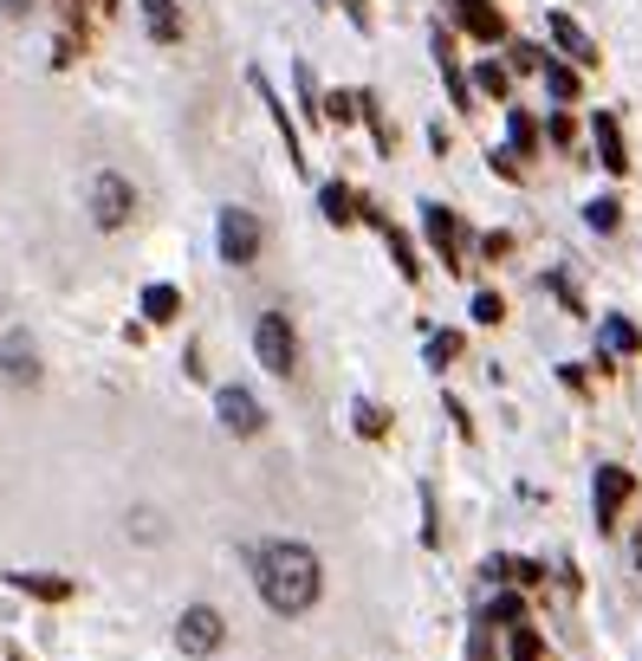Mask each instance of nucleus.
Wrapping results in <instances>:
<instances>
[{
	"mask_svg": "<svg viewBox=\"0 0 642 661\" xmlns=\"http://www.w3.org/2000/svg\"><path fill=\"white\" fill-rule=\"evenodd\" d=\"M389 254H396V273H403V279H416V247H409V234L389 227Z\"/></svg>",
	"mask_w": 642,
	"mask_h": 661,
	"instance_id": "b1692460",
	"label": "nucleus"
},
{
	"mask_svg": "<svg viewBox=\"0 0 642 661\" xmlns=\"http://www.w3.org/2000/svg\"><path fill=\"white\" fill-rule=\"evenodd\" d=\"M350 422H357V435H371V441L389 435V415H383L377 403H357V408H350Z\"/></svg>",
	"mask_w": 642,
	"mask_h": 661,
	"instance_id": "a211bd4d",
	"label": "nucleus"
},
{
	"mask_svg": "<svg viewBox=\"0 0 642 661\" xmlns=\"http://www.w3.org/2000/svg\"><path fill=\"white\" fill-rule=\"evenodd\" d=\"M332 117L350 124V117H357V91H332Z\"/></svg>",
	"mask_w": 642,
	"mask_h": 661,
	"instance_id": "cd10ccee",
	"label": "nucleus"
},
{
	"mask_svg": "<svg viewBox=\"0 0 642 661\" xmlns=\"http://www.w3.org/2000/svg\"><path fill=\"white\" fill-rule=\"evenodd\" d=\"M422 227H428V240H435L442 266H461V220H454L442 201H428V208H422Z\"/></svg>",
	"mask_w": 642,
	"mask_h": 661,
	"instance_id": "6e6552de",
	"label": "nucleus"
},
{
	"mask_svg": "<svg viewBox=\"0 0 642 661\" xmlns=\"http://www.w3.org/2000/svg\"><path fill=\"white\" fill-rule=\"evenodd\" d=\"M13 584L20 590H33V596H52V603H59V596H66V578H46V571H13Z\"/></svg>",
	"mask_w": 642,
	"mask_h": 661,
	"instance_id": "dca6fc26",
	"label": "nucleus"
},
{
	"mask_svg": "<svg viewBox=\"0 0 642 661\" xmlns=\"http://www.w3.org/2000/svg\"><path fill=\"white\" fill-rule=\"evenodd\" d=\"M591 137H597V162H604L610 176H623V169H630V149H623V130H616V117H610V110L591 117Z\"/></svg>",
	"mask_w": 642,
	"mask_h": 661,
	"instance_id": "1a4fd4ad",
	"label": "nucleus"
},
{
	"mask_svg": "<svg viewBox=\"0 0 642 661\" xmlns=\"http://www.w3.org/2000/svg\"><path fill=\"white\" fill-rule=\"evenodd\" d=\"M461 27H467V33L474 39H506V20H500V13H493V7H461Z\"/></svg>",
	"mask_w": 642,
	"mask_h": 661,
	"instance_id": "4468645a",
	"label": "nucleus"
},
{
	"mask_svg": "<svg viewBox=\"0 0 642 661\" xmlns=\"http://www.w3.org/2000/svg\"><path fill=\"white\" fill-rule=\"evenodd\" d=\"M215 415H221V428L234 441H254L266 428V408L254 403V389H221V396H215Z\"/></svg>",
	"mask_w": 642,
	"mask_h": 661,
	"instance_id": "0eeeda50",
	"label": "nucleus"
},
{
	"mask_svg": "<svg viewBox=\"0 0 642 661\" xmlns=\"http://www.w3.org/2000/svg\"><path fill=\"white\" fill-rule=\"evenodd\" d=\"M461 7H487V0H461Z\"/></svg>",
	"mask_w": 642,
	"mask_h": 661,
	"instance_id": "7c9ffc66",
	"label": "nucleus"
},
{
	"mask_svg": "<svg viewBox=\"0 0 642 661\" xmlns=\"http://www.w3.org/2000/svg\"><path fill=\"white\" fill-rule=\"evenodd\" d=\"M630 500V474L623 467H597V525H616V506Z\"/></svg>",
	"mask_w": 642,
	"mask_h": 661,
	"instance_id": "9d476101",
	"label": "nucleus"
},
{
	"mask_svg": "<svg viewBox=\"0 0 642 661\" xmlns=\"http://www.w3.org/2000/svg\"><path fill=\"white\" fill-rule=\"evenodd\" d=\"M176 649L189 661H208L227 649V616L215 610V603H189L182 616H176Z\"/></svg>",
	"mask_w": 642,
	"mask_h": 661,
	"instance_id": "20e7f679",
	"label": "nucleus"
},
{
	"mask_svg": "<svg viewBox=\"0 0 642 661\" xmlns=\"http://www.w3.org/2000/svg\"><path fill=\"white\" fill-rule=\"evenodd\" d=\"M254 584H260L266 610L279 616H305L318 596H325V564L312 545H293V539H273V545L254 551Z\"/></svg>",
	"mask_w": 642,
	"mask_h": 661,
	"instance_id": "f257e3e1",
	"label": "nucleus"
},
{
	"mask_svg": "<svg viewBox=\"0 0 642 661\" xmlns=\"http://www.w3.org/2000/svg\"><path fill=\"white\" fill-rule=\"evenodd\" d=\"M513 66H520V72H539V66H545V52H539V46H513Z\"/></svg>",
	"mask_w": 642,
	"mask_h": 661,
	"instance_id": "c85d7f7f",
	"label": "nucleus"
},
{
	"mask_svg": "<svg viewBox=\"0 0 642 661\" xmlns=\"http://www.w3.org/2000/svg\"><path fill=\"white\" fill-rule=\"evenodd\" d=\"M636 344H642V337H636V325H623V318H610V325H604V351H616V357H630Z\"/></svg>",
	"mask_w": 642,
	"mask_h": 661,
	"instance_id": "aec40b11",
	"label": "nucleus"
},
{
	"mask_svg": "<svg viewBox=\"0 0 642 661\" xmlns=\"http://www.w3.org/2000/svg\"><path fill=\"white\" fill-rule=\"evenodd\" d=\"M454 351H461V337H454V331L428 337V364H435V369H448V364H454Z\"/></svg>",
	"mask_w": 642,
	"mask_h": 661,
	"instance_id": "393cba45",
	"label": "nucleus"
},
{
	"mask_svg": "<svg viewBox=\"0 0 642 661\" xmlns=\"http://www.w3.org/2000/svg\"><path fill=\"white\" fill-rule=\"evenodd\" d=\"M545 91H552L559 105H571V98H577V72H571V66H552V59H545Z\"/></svg>",
	"mask_w": 642,
	"mask_h": 661,
	"instance_id": "6ab92c4d",
	"label": "nucleus"
},
{
	"mask_svg": "<svg viewBox=\"0 0 642 661\" xmlns=\"http://www.w3.org/2000/svg\"><path fill=\"white\" fill-rule=\"evenodd\" d=\"M0 376L13 383V389H39V376H46V357H39L33 331H0Z\"/></svg>",
	"mask_w": 642,
	"mask_h": 661,
	"instance_id": "39448f33",
	"label": "nucleus"
},
{
	"mask_svg": "<svg viewBox=\"0 0 642 661\" xmlns=\"http://www.w3.org/2000/svg\"><path fill=\"white\" fill-rule=\"evenodd\" d=\"M584 220H591V227H597V234H616V220H623V208H616V201H591V208H584Z\"/></svg>",
	"mask_w": 642,
	"mask_h": 661,
	"instance_id": "4be33fe9",
	"label": "nucleus"
},
{
	"mask_svg": "<svg viewBox=\"0 0 642 661\" xmlns=\"http://www.w3.org/2000/svg\"><path fill=\"white\" fill-rule=\"evenodd\" d=\"M130 215H137V188L124 182L117 169H98V176H91V220L111 234V227H124Z\"/></svg>",
	"mask_w": 642,
	"mask_h": 661,
	"instance_id": "423d86ee",
	"label": "nucleus"
},
{
	"mask_svg": "<svg viewBox=\"0 0 642 661\" xmlns=\"http://www.w3.org/2000/svg\"><path fill=\"white\" fill-rule=\"evenodd\" d=\"M506 318V298L500 293H474V325H500Z\"/></svg>",
	"mask_w": 642,
	"mask_h": 661,
	"instance_id": "5701e85b",
	"label": "nucleus"
},
{
	"mask_svg": "<svg viewBox=\"0 0 642 661\" xmlns=\"http://www.w3.org/2000/svg\"><path fill=\"white\" fill-rule=\"evenodd\" d=\"M215 247H221V259L227 266H254L260 259V247H266V227H260V215L254 208H221L215 215Z\"/></svg>",
	"mask_w": 642,
	"mask_h": 661,
	"instance_id": "7ed1b4c3",
	"label": "nucleus"
},
{
	"mask_svg": "<svg viewBox=\"0 0 642 661\" xmlns=\"http://www.w3.org/2000/svg\"><path fill=\"white\" fill-rule=\"evenodd\" d=\"M513 661H545V642H539V629H513Z\"/></svg>",
	"mask_w": 642,
	"mask_h": 661,
	"instance_id": "412c9836",
	"label": "nucleus"
},
{
	"mask_svg": "<svg viewBox=\"0 0 642 661\" xmlns=\"http://www.w3.org/2000/svg\"><path fill=\"white\" fill-rule=\"evenodd\" d=\"M144 27H150V39L176 46V39H182V7H176V0H144Z\"/></svg>",
	"mask_w": 642,
	"mask_h": 661,
	"instance_id": "f8f14e48",
	"label": "nucleus"
},
{
	"mask_svg": "<svg viewBox=\"0 0 642 661\" xmlns=\"http://www.w3.org/2000/svg\"><path fill=\"white\" fill-rule=\"evenodd\" d=\"M318 208H325V220H332V227H350V220L364 215V201H357L344 182H325V188H318Z\"/></svg>",
	"mask_w": 642,
	"mask_h": 661,
	"instance_id": "ddd939ff",
	"label": "nucleus"
},
{
	"mask_svg": "<svg viewBox=\"0 0 642 661\" xmlns=\"http://www.w3.org/2000/svg\"><path fill=\"white\" fill-rule=\"evenodd\" d=\"M487 616H493V623H513V629H520V596H493Z\"/></svg>",
	"mask_w": 642,
	"mask_h": 661,
	"instance_id": "bb28decb",
	"label": "nucleus"
},
{
	"mask_svg": "<svg viewBox=\"0 0 642 661\" xmlns=\"http://www.w3.org/2000/svg\"><path fill=\"white\" fill-rule=\"evenodd\" d=\"M0 13H13V20H20V13H33V0H0Z\"/></svg>",
	"mask_w": 642,
	"mask_h": 661,
	"instance_id": "c756f323",
	"label": "nucleus"
},
{
	"mask_svg": "<svg viewBox=\"0 0 642 661\" xmlns=\"http://www.w3.org/2000/svg\"><path fill=\"white\" fill-rule=\"evenodd\" d=\"M506 130H513V156H526L539 144V124H532V110H506Z\"/></svg>",
	"mask_w": 642,
	"mask_h": 661,
	"instance_id": "f3484780",
	"label": "nucleus"
},
{
	"mask_svg": "<svg viewBox=\"0 0 642 661\" xmlns=\"http://www.w3.org/2000/svg\"><path fill=\"white\" fill-rule=\"evenodd\" d=\"M254 357H260V369H273L279 383H293V376H299V325H293L286 312H260V318H254Z\"/></svg>",
	"mask_w": 642,
	"mask_h": 661,
	"instance_id": "f03ea898",
	"label": "nucleus"
},
{
	"mask_svg": "<svg viewBox=\"0 0 642 661\" xmlns=\"http://www.w3.org/2000/svg\"><path fill=\"white\" fill-rule=\"evenodd\" d=\"M176 312H182V293H176V286H150V293H144V318H150V325H169Z\"/></svg>",
	"mask_w": 642,
	"mask_h": 661,
	"instance_id": "2eb2a0df",
	"label": "nucleus"
},
{
	"mask_svg": "<svg viewBox=\"0 0 642 661\" xmlns=\"http://www.w3.org/2000/svg\"><path fill=\"white\" fill-rule=\"evenodd\" d=\"M474 85H481L487 98H506V66H481V72H474Z\"/></svg>",
	"mask_w": 642,
	"mask_h": 661,
	"instance_id": "a878e982",
	"label": "nucleus"
},
{
	"mask_svg": "<svg viewBox=\"0 0 642 661\" xmlns=\"http://www.w3.org/2000/svg\"><path fill=\"white\" fill-rule=\"evenodd\" d=\"M545 27H552V39L565 46V52H571V59H577V66H597V46H591V33H584V27H577L571 13H552Z\"/></svg>",
	"mask_w": 642,
	"mask_h": 661,
	"instance_id": "9b49d317",
	"label": "nucleus"
}]
</instances>
